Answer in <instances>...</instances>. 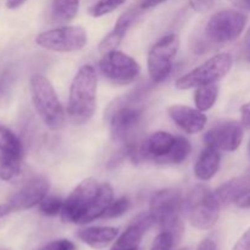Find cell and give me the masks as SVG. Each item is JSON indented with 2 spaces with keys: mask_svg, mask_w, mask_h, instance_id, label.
I'll return each instance as SVG.
<instances>
[{
  "mask_svg": "<svg viewBox=\"0 0 250 250\" xmlns=\"http://www.w3.org/2000/svg\"><path fill=\"white\" fill-rule=\"evenodd\" d=\"M232 250H250V227L239 237Z\"/></svg>",
  "mask_w": 250,
  "mask_h": 250,
  "instance_id": "obj_32",
  "label": "cell"
},
{
  "mask_svg": "<svg viewBox=\"0 0 250 250\" xmlns=\"http://www.w3.org/2000/svg\"><path fill=\"white\" fill-rule=\"evenodd\" d=\"M175 246H177V243L172 234L161 231L153 241L150 250H172Z\"/></svg>",
  "mask_w": 250,
  "mask_h": 250,
  "instance_id": "obj_29",
  "label": "cell"
},
{
  "mask_svg": "<svg viewBox=\"0 0 250 250\" xmlns=\"http://www.w3.org/2000/svg\"><path fill=\"white\" fill-rule=\"evenodd\" d=\"M112 200L114 189L109 183L99 185L93 178H85L63 202L61 220L66 224H89L103 217Z\"/></svg>",
  "mask_w": 250,
  "mask_h": 250,
  "instance_id": "obj_1",
  "label": "cell"
},
{
  "mask_svg": "<svg viewBox=\"0 0 250 250\" xmlns=\"http://www.w3.org/2000/svg\"><path fill=\"white\" fill-rule=\"evenodd\" d=\"M219 98V85L216 83L198 87L194 93V103L200 111H208L211 109Z\"/></svg>",
  "mask_w": 250,
  "mask_h": 250,
  "instance_id": "obj_24",
  "label": "cell"
},
{
  "mask_svg": "<svg viewBox=\"0 0 250 250\" xmlns=\"http://www.w3.org/2000/svg\"><path fill=\"white\" fill-rule=\"evenodd\" d=\"M155 224L149 212L138 215L128 225L121 236L116 238V242L110 250H139L144 233Z\"/></svg>",
  "mask_w": 250,
  "mask_h": 250,
  "instance_id": "obj_14",
  "label": "cell"
},
{
  "mask_svg": "<svg viewBox=\"0 0 250 250\" xmlns=\"http://www.w3.org/2000/svg\"><path fill=\"white\" fill-rule=\"evenodd\" d=\"M36 43L41 48L56 53L78 51L87 44V32L81 26L58 27L39 33Z\"/></svg>",
  "mask_w": 250,
  "mask_h": 250,
  "instance_id": "obj_7",
  "label": "cell"
},
{
  "mask_svg": "<svg viewBox=\"0 0 250 250\" xmlns=\"http://www.w3.org/2000/svg\"><path fill=\"white\" fill-rule=\"evenodd\" d=\"M50 189L49 180L44 176H38L29 180L23 187L17 190L9 200V204L14 211L32 209L36 205L41 204L42 200L48 195Z\"/></svg>",
  "mask_w": 250,
  "mask_h": 250,
  "instance_id": "obj_13",
  "label": "cell"
},
{
  "mask_svg": "<svg viewBox=\"0 0 250 250\" xmlns=\"http://www.w3.org/2000/svg\"><path fill=\"white\" fill-rule=\"evenodd\" d=\"M165 1L166 0H139L138 7L142 10L151 9V7L158 6V5L163 4V2H165Z\"/></svg>",
  "mask_w": 250,
  "mask_h": 250,
  "instance_id": "obj_36",
  "label": "cell"
},
{
  "mask_svg": "<svg viewBox=\"0 0 250 250\" xmlns=\"http://www.w3.org/2000/svg\"><path fill=\"white\" fill-rule=\"evenodd\" d=\"M137 14H138V11H137L136 9H129L127 10V11H125L124 14L119 17V20H117L116 23H115L114 29H112L109 34H106V36L103 38V41L100 42V53L105 54L109 53V51L116 50V48L121 44L122 39L126 36L127 31L129 29L131 24L133 23V21L136 20Z\"/></svg>",
  "mask_w": 250,
  "mask_h": 250,
  "instance_id": "obj_18",
  "label": "cell"
},
{
  "mask_svg": "<svg viewBox=\"0 0 250 250\" xmlns=\"http://www.w3.org/2000/svg\"><path fill=\"white\" fill-rule=\"evenodd\" d=\"M22 158L0 153V180L12 182L21 175Z\"/></svg>",
  "mask_w": 250,
  "mask_h": 250,
  "instance_id": "obj_23",
  "label": "cell"
},
{
  "mask_svg": "<svg viewBox=\"0 0 250 250\" xmlns=\"http://www.w3.org/2000/svg\"><path fill=\"white\" fill-rule=\"evenodd\" d=\"M248 151H249V155H250V141H249V144H248Z\"/></svg>",
  "mask_w": 250,
  "mask_h": 250,
  "instance_id": "obj_40",
  "label": "cell"
},
{
  "mask_svg": "<svg viewBox=\"0 0 250 250\" xmlns=\"http://www.w3.org/2000/svg\"><path fill=\"white\" fill-rule=\"evenodd\" d=\"M221 163L220 150L212 146H205L199 154L194 165V175L199 181H210L217 173Z\"/></svg>",
  "mask_w": 250,
  "mask_h": 250,
  "instance_id": "obj_19",
  "label": "cell"
},
{
  "mask_svg": "<svg viewBox=\"0 0 250 250\" xmlns=\"http://www.w3.org/2000/svg\"><path fill=\"white\" fill-rule=\"evenodd\" d=\"M117 236L119 229L116 227H84L77 232L78 239L95 250H103L109 247L117 238Z\"/></svg>",
  "mask_w": 250,
  "mask_h": 250,
  "instance_id": "obj_17",
  "label": "cell"
},
{
  "mask_svg": "<svg viewBox=\"0 0 250 250\" xmlns=\"http://www.w3.org/2000/svg\"><path fill=\"white\" fill-rule=\"evenodd\" d=\"M217 2H219V0H189L190 7L199 14L209 12L210 10L214 9Z\"/></svg>",
  "mask_w": 250,
  "mask_h": 250,
  "instance_id": "obj_31",
  "label": "cell"
},
{
  "mask_svg": "<svg viewBox=\"0 0 250 250\" xmlns=\"http://www.w3.org/2000/svg\"><path fill=\"white\" fill-rule=\"evenodd\" d=\"M246 15L238 10L226 9L216 12L209 20L205 28L208 39L214 43H229L236 41L247 26Z\"/></svg>",
  "mask_w": 250,
  "mask_h": 250,
  "instance_id": "obj_9",
  "label": "cell"
},
{
  "mask_svg": "<svg viewBox=\"0 0 250 250\" xmlns=\"http://www.w3.org/2000/svg\"><path fill=\"white\" fill-rule=\"evenodd\" d=\"M32 102L42 121L50 129H59L65 122V112L50 81L36 73L29 81Z\"/></svg>",
  "mask_w": 250,
  "mask_h": 250,
  "instance_id": "obj_4",
  "label": "cell"
},
{
  "mask_svg": "<svg viewBox=\"0 0 250 250\" xmlns=\"http://www.w3.org/2000/svg\"><path fill=\"white\" fill-rule=\"evenodd\" d=\"M183 202L185 200L180 190L167 188L156 192L149 204V214L154 222L160 227L161 231L172 234L177 244L185 231L182 221V212L185 211Z\"/></svg>",
  "mask_w": 250,
  "mask_h": 250,
  "instance_id": "obj_3",
  "label": "cell"
},
{
  "mask_svg": "<svg viewBox=\"0 0 250 250\" xmlns=\"http://www.w3.org/2000/svg\"><path fill=\"white\" fill-rule=\"evenodd\" d=\"M11 212H14V210H12V207L9 203H6V204H0V219L7 216Z\"/></svg>",
  "mask_w": 250,
  "mask_h": 250,
  "instance_id": "obj_39",
  "label": "cell"
},
{
  "mask_svg": "<svg viewBox=\"0 0 250 250\" xmlns=\"http://www.w3.org/2000/svg\"><path fill=\"white\" fill-rule=\"evenodd\" d=\"M241 116H242V125H243V127H246L247 129H249L250 131V102L242 106Z\"/></svg>",
  "mask_w": 250,
  "mask_h": 250,
  "instance_id": "obj_34",
  "label": "cell"
},
{
  "mask_svg": "<svg viewBox=\"0 0 250 250\" xmlns=\"http://www.w3.org/2000/svg\"><path fill=\"white\" fill-rule=\"evenodd\" d=\"M197 250H219V248H217V244L214 239L205 238L200 242Z\"/></svg>",
  "mask_w": 250,
  "mask_h": 250,
  "instance_id": "obj_35",
  "label": "cell"
},
{
  "mask_svg": "<svg viewBox=\"0 0 250 250\" xmlns=\"http://www.w3.org/2000/svg\"><path fill=\"white\" fill-rule=\"evenodd\" d=\"M190 150H192V146H190L189 141L187 138H185V137H176L172 149L160 161V164H171V165L182 164L188 158Z\"/></svg>",
  "mask_w": 250,
  "mask_h": 250,
  "instance_id": "obj_25",
  "label": "cell"
},
{
  "mask_svg": "<svg viewBox=\"0 0 250 250\" xmlns=\"http://www.w3.org/2000/svg\"><path fill=\"white\" fill-rule=\"evenodd\" d=\"M99 70L112 83L127 85L133 83L141 73V66L132 56L119 50L105 53L99 61Z\"/></svg>",
  "mask_w": 250,
  "mask_h": 250,
  "instance_id": "obj_10",
  "label": "cell"
},
{
  "mask_svg": "<svg viewBox=\"0 0 250 250\" xmlns=\"http://www.w3.org/2000/svg\"><path fill=\"white\" fill-rule=\"evenodd\" d=\"M38 250H77V248H76L75 243L68 239H56V241L45 244Z\"/></svg>",
  "mask_w": 250,
  "mask_h": 250,
  "instance_id": "obj_30",
  "label": "cell"
},
{
  "mask_svg": "<svg viewBox=\"0 0 250 250\" xmlns=\"http://www.w3.org/2000/svg\"><path fill=\"white\" fill-rule=\"evenodd\" d=\"M180 48L177 34H166L159 39L148 55V72L154 83H161L172 71L173 59Z\"/></svg>",
  "mask_w": 250,
  "mask_h": 250,
  "instance_id": "obj_8",
  "label": "cell"
},
{
  "mask_svg": "<svg viewBox=\"0 0 250 250\" xmlns=\"http://www.w3.org/2000/svg\"><path fill=\"white\" fill-rule=\"evenodd\" d=\"M249 188V180L247 177H237L227 181L215 190V195L221 204H229Z\"/></svg>",
  "mask_w": 250,
  "mask_h": 250,
  "instance_id": "obj_21",
  "label": "cell"
},
{
  "mask_svg": "<svg viewBox=\"0 0 250 250\" xmlns=\"http://www.w3.org/2000/svg\"><path fill=\"white\" fill-rule=\"evenodd\" d=\"M143 119V109L133 104H125L117 107L111 115L110 129L115 142L131 146Z\"/></svg>",
  "mask_w": 250,
  "mask_h": 250,
  "instance_id": "obj_11",
  "label": "cell"
},
{
  "mask_svg": "<svg viewBox=\"0 0 250 250\" xmlns=\"http://www.w3.org/2000/svg\"><path fill=\"white\" fill-rule=\"evenodd\" d=\"M229 1L239 9L250 11V0H229Z\"/></svg>",
  "mask_w": 250,
  "mask_h": 250,
  "instance_id": "obj_37",
  "label": "cell"
},
{
  "mask_svg": "<svg viewBox=\"0 0 250 250\" xmlns=\"http://www.w3.org/2000/svg\"><path fill=\"white\" fill-rule=\"evenodd\" d=\"M236 207L241 208V209H250V187L247 188L233 203Z\"/></svg>",
  "mask_w": 250,
  "mask_h": 250,
  "instance_id": "obj_33",
  "label": "cell"
},
{
  "mask_svg": "<svg viewBox=\"0 0 250 250\" xmlns=\"http://www.w3.org/2000/svg\"><path fill=\"white\" fill-rule=\"evenodd\" d=\"M175 138L176 137H173L168 132L159 131L151 133L148 138H146V141L139 148V156L155 161L156 164H160V161L172 149Z\"/></svg>",
  "mask_w": 250,
  "mask_h": 250,
  "instance_id": "obj_16",
  "label": "cell"
},
{
  "mask_svg": "<svg viewBox=\"0 0 250 250\" xmlns=\"http://www.w3.org/2000/svg\"><path fill=\"white\" fill-rule=\"evenodd\" d=\"M80 10V0H51L50 19L54 23L72 21Z\"/></svg>",
  "mask_w": 250,
  "mask_h": 250,
  "instance_id": "obj_20",
  "label": "cell"
},
{
  "mask_svg": "<svg viewBox=\"0 0 250 250\" xmlns=\"http://www.w3.org/2000/svg\"><path fill=\"white\" fill-rule=\"evenodd\" d=\"M190 225L200 231L212 229L219 221L221 203L214 192L204 186H195L183 202Z\"/></svg>",
  "mask_w": 250,
  "mask_h": 250,
  "instance_id": "obj_5",
  "label": "cell"
},
{
  "mask_svg": "<svg viewBox=\"0 0 250 250\" xmlns=\"http://www.w3.org/2000/svg\"><path fill=\"white\" fill-rule=\"evenodd\" d=\"M248 59H249V61H250V54H249V56H248Z\"/></svg>",
  "mask_w": 250,
  "mask_h": 250,
  "instance_id": "obj_42",
  "label": "cell"
},
{
  "mask_svg": "<svg viewBox=\"0 0 250 250\" xmlns=\"http://www.w3.org/2000/svg\"><path fill=\"white\" fill-rule=\"evenodd\" d=\"M129 200L128 198L122 197L116 200H112L111 204L106 209V211L103 215V219H115V217H120L129 209Z\"/></svg>",
  "mask_w": 250,
  "mask_h": 250,
  "instance_id": "obj_28",
  "label": "cell"
},
{
  "mask_svg": "<svg viewBox=\"0 0 250 250\" xmlns=\"http://www.w3.org/2000/svg\"><path fill=\"white\" fill-rule=\"evenodd\" d=\"M167 114L177 127L188 134L202 132L208 122V117L204 112L197 107L194 109L187 105H172L167 109Z\"/></svg>",
  "mask_w": 250,
  "mask_h": 250,
  "instance_id": "obj_15",
  "label": "cell"
},
{
  "mask_svg": "<svg viewBox=\"0 0 250 250\" xmlns=\"http://www.w3.org/2000/svg\"><path fill=\"white\" fill-rule=\"evenodd\" d=\"M98 77L92 65H84L73 77L68 95L67 115L73 125L82 126L94 115L97 109Z\"/></svg>",
  "mask_w": 250,
  "mask_h": 250,
  "instance_id": "obj_2",
  "label": "cell"
},
{
  "mask_svg": "<svg viewBox=\"0 0 250 250\" xmlns=\"http://www.w3.org/2000/svg\"><path fill=\"white\" fill-rule=\"evenodd\" d=\"M180 250H189L188 248H185V249H180Z\"/></svg>",
  "mask_w": 250,
  "mask_h": 250,
  "instance_id": "obj_41",
  "label": "cell"
},
{
  "mask_svg": "<svg viewBox=\"0 0 250 250\" xmlns=\"http://www.w3.org/2000/svg\"><path fill=\"white\" fill-rule=\"evenodd\" d=\"M26 1L27 0H6L5 5H6L7 9L15 10V9H19L20 6H22Z\"/></svg>",
  "mask_w": 250,
  "mask_h": 250,
  "instance_id": "obj_38",
  "label": "cell"
},
{
  "mask_svg": "<svg viewBox=\"0 0 250 250\" xmlns=\"http://www.w3.org/2000/svg\"><path fill=\"white\" fill-rule=\"evenodd\" d=\"M243 141V125L238 121H222L207 132L204 142L208 146L224 151H234Z\"/></svg>",
  "mask_w": 250,
  "mask_h": 250,
  "instance_id": "obj_12",
  "label": "cell"
},
{
  "mask_svg": "<svg viewBox=\"0 0 250 250\" xmlns=\"http://www.w3.org/2000/svg\"><path fill=\"white\" fill-rule=\"evenodd\" d=\"M233 60L229 54H217L198 66L197 68L178 78L176 81V88L185 90L202 87V85L214 84L229 72Z\"/></svg>",
  "mask_w": 250,
  "mask_h": 250,
  "instance_id": "obj_6",
  "label": "cell"
},
{
  "mask_svg": "<svg viewBox=\"0 0 250 250\" xmlns=\"http://www.w3.org/2000/svg\"><path fill=\"white\" fill-rule=\"evenodd\" d=\"M0 153L20 156V158L23 156V146L21 139L11 129L1 124H0Z\"/></svg>",
  "mask_w": 250,
  "mask_h": 250,
  "instance_id": "obj_22",
  "label": "cell"
},
{
  "mask_svg": "<svg viewBox=\"0 0 250 250\" xmlns=\"http://www.w3.org/2000/svg\"><path fill=\"white\" fill-rule=\"evenodd\" d=\"M63 202L65 200L55 197V195H46L39 204V210L45 216H56V215L61 214Z\"/></svg>",
  "mask_w": 250,
  "mask_h": 250,
  "instance_id": "obj_27",
  "label": "cell"
},
{
  "mask_svg": "<svg viewBox=\"0 0 250 250\" xmlns=\"http://www.w3.org/2000/svg\"><path fill=\"white\" fill-rule=\"evenodd\" d=\"M126 0H97V2L89 7V14L93 17H102L104 15L115 11Z\"/></svg>",
  "mask_w": 250,
  "mask_h": 250,
  "instance_id": "obj_26",
  "label": "cell"
}]
</instances>
